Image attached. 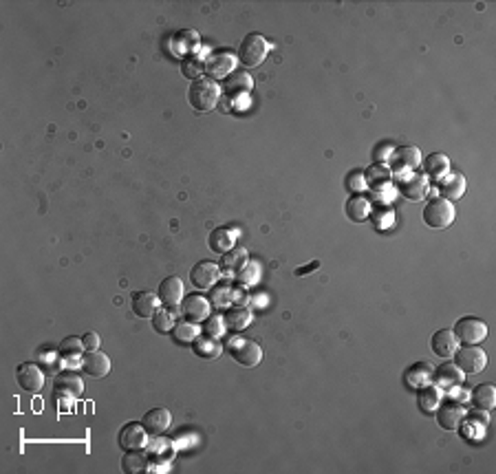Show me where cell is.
<instances>
[{"label": "cell", "instance_id": "33", "mask_svg": "<svg viewBox=\"0 0 496 474\" xmlns=\"http://www.w3.org/2000/svg\"><path fill=\"white\" fill-rule=\"evenodd\" d=\"M175 49H177V53H186V58H188V55H195L197 49H199V33L190 31V29L177 33V36H175Z\"/></svg>", "mask_w": 496, "mask_h": 474}, {"label": "cell", "instance_id": "27", "mask_svg": "<svg viewBox=\"0 0 496 474\" xmlns=\"http://www.w3.org/2000/svg\"><path fill=\"white\" fill-rule=\"evenodd\" d=\"M223 320H225V324L230 326V329L243 331V329H247V326L252 324V311L247 307H241V304H234V307H230L228 311H225Z\"/></svg>", "mask_w": 496, "mask_h": 474}, {"label": "cell", "instance_id": "44", "mask_svg": "<svg viewBox=\"0 0 496 474\" xmlns=\"http://www.w3.org/2000/svg\"><path fill=\"white\" fill-rule=\"evenodd\" d=\"M377 219H379V223H377L379 228H386V225H393V210H386L384 214H379Z\"/></svg>", "mask_w": 496, "mask_h": 474}, {"label": "cell", "instance_id": "8", "mask_svg": "<svg viewBox=\"0 0 496 474\" xmlns=\"http://www.w3.org/2000/svg\"><path fill=\"white\" fill-rule=\"evenodd\" d=\"M84 393V382L82 377L73 373V371H64L58 377H55L53 384V395L60 399H77Z\"/></svg>", "mask_w": 496, "mask_h": 474}, {"label": "cell", "instance_id": "26", "mask_svg": "<svg viewBox=\"0 0 496 474\" xmlns=\"http://www.w3.org/2000/svg\"><path fill=\"white\" fill-rule=\"evenodd\" d=\"M247 265V250L245 247H234L228 254H223V261H221V274L225 276H232L236 272H241V269Z\"/></svg>", "mask_w": 496, "mask_h": 474}, {"label": "cell", "instance_id": "14", "mask_svg": "<svg viewBox=\"0 0 496 474\" xmlns=\"http://www.w3.org/2000/svg\"><path fill=\"white\" fill-rule=\"evenodd\" d=\"M80 364L84 368V373L95 379H101L110 373V357L101 351H86L80 359Z\"/></svg>", "mask_w": 496, "mask_h": 474}, {"label": "cell", "instance_id": "12", "mask_svg": "<svg viewBox=\"0 0 496 474\" xmlns=\"http://www.w3.org/2000/svg\"><path fill=\"white\" fill-rule=\"evenodd\" d=\"M16 379L20 384V388H25L27 393H40L44 386V368H40L33 362L20 364L16 371Z\"/></svg>", "mask_w": 496, "mask_h": 474}, {"label": "cell", "instance_id": "5", "mask_svg": "<svg viewBox=\"0 0 496 474\" xmlns=\"http://www.w3.org/2000/svg\"><path fill=\"white\" fill-rule=\"evenodd\" d=\"M455 364L464 371V373H481L488 366V355L479 344H464L455 351Z\"/></svg>", "mask_w": 496, "mask_h": 474}, {"label": "cell", "instance_id": "32", "mask_svg": "<svg viewBox=\"0 0 496 474\" xmlns=\"http://www.w3.org/2000/svg\"><path fill=\"white\" fill-rule=\"evenodd\" d=\"M148 468V457H146L141 450H128L126 455L121 457V470L128 474H139Z\"/></svg>", "mask_w": 496, "mask_h": 474}, {"label": "cell", "instance_id": "2", "mask_svg": "<svg viewBox=\"0 0 496 474\" xmlns=\"http://www.w3.org/2000/svg\"><path fill=\"white\" fill-rule=\"evenodd\" d=\"M455 217H457L455 203L444 199V197L428 201L426 208H424V223L428 225V228H435V230L450 228L453 221H455Z\"/></svg>", "mask_w": 496, "mask_h": 474}, {"label": "cell", "instance_id": "3", "mask_svg": "<svg viewBox=\"0 0 496 474\" xmlns=\"http://www.w3.org/2000/svg\"><path fill=\"white\" fill-rule=\"evenodd\" d=\"M269 53V42L261 36V33H250L239 47V62L247 69H256L267 60Z\"/></svg>", "mask_w": 496, "mask_h": 474}, {"label": "cell", "instance_id": "36", "mask_svg": "<svg viewBox=\"0 0 496 474\" xmlns=\"http://www.w3.org/2000/svg\"><path fill=\"white\" fill-rule=\"evenodd\" d=\"M232 66H234V58L230 53H217V55H212V58L206 62V71L219 77V75L230 73Z\"/></svg>", "mask_w": 496, "mask_h": 474}, {"label": "cell", "instance_id": "21", "mask_svg": "<svg viewBox=\"0 0 496 474\" xmlns=\"http://www.w3.org/2000/svg\"><path fill=\"white\" fill-rule=\"evenodd\" d=\"M208 245L212 252L217 254H228L230 250L236 247V232L230 230V228H217L210 232V239H208Z\"/></svg>", "mask_w": 496, "mask_h": 474}, {"label": "cell", "instance_id": "1", "mask_svg": "<svg viewBox=\"0 0 496 474\" xmlns=\"http://www.w3.org/2000/svg\"><path fill=\"white\" fill-rule=\"evenodd\" d=\"M221 97V86L212 80V77H199L188 88V101L190 106L199 112H210L219 104Z\"/></svg>", "mask_w": 496, "mask_h": 474}, {"label": "cell", "instance_id": "19", "mask_svg": "<svg viewBox=\"0 0 496 474\" xmlns=\"http://www.w3.org/2000/svg\"><path fill=\"white\" fill-rule=\"evenodd\" d=\"M181 311H183V315L190 322H201V320H206L210 315V302L203 296H197V293H192V296L183 298Z\"/></svg>", "mask_w": 496, "mask_h": 474}, {"label": "cell", "instance_id": "13", "mask_svg": "<svg viewBox=\"0 0 496 474\" xmlns=\"http://www.w3.org/2000/svg\"><path fill=\"white\" fill-rule=\"evenodd\" d=\"M466 417L468 413L464 408V404L459 402H448L437 408V422L442 428H446V431H457V428L464 424Z\"/></svg>", "mask_w": 496, "mask_h": 474}, {"label": "cell", "instance_id": "9", "mask_svg": "<svg viewBox=\"0 0 496 474\" xmlns=\"http://www.w3.org/2000/svg\"><path fill=\"white\" fill-rule=\"evenodd\" d=\"M219 278H221V267L212 261H199L190 269V283L197 289H212Z\"/></svg>", "mask_w": 496, "mask_h": 474}, {"label": "cell", "instance_id": "31", "mask_svg": "<svg viewBox=\"0 0 496 474\" xmlns=\"http://www.w3.org/2000/svg\"><path fill=\"white\" fill-rule=\"evenodd\" d=\"M370 214V201L362 195H353L346 201V217L351 221H364Z\"/></svg>", "mask_w": 496, "mask_h": 474}, {"label": "cell", "instance_id": "35", "mask_svg": "<svg viewBox=\"0 0 496 474\" xmlns=\"http://www.w3.org/2000/svg\"><path fill=\"white\" fill-rule=\"evenodd\" d=\"M58 351L62 355V359H69L71 362V359H82V353L86 351V348H84L82 337L71 335V337H64V340L60 342Z\"/></svg>", "mask_w": 496, "mask_h": 474}, {"label": "cell", "instance_id": "24", "mask_svg": "<svg viewBox=\"0 0 496 474\" xmlns=\"http://www.w3.org/2000/svg\"><path fill=\"white\" fill-rule=\"evenodd\" d=\"M433 373L435 368L428 362H417L406 371V382H408V386L413 388H424L428 384H433Z\"/></svg>", "mask_w": 496, "mask_h": 474}, {"label": "cell", "instance_id": "42", "mask_svg": "<svg viewBox=\"0 0 496 474\" xmlns=\"http://www.w3.org/2000/svg\"><path fill=\"white\" fill-rule=\"evenodd\" d=\"M82 342H84V348H86V351H97L99 344H101V340H99V333H95V331H88L86 335H82Z\"/></svg>", "mask_w": 496, "mask_h": 474}, {"label": "cell", "instance_id": "15", "mask_svg": "<svg viewBox=\"0 0 496 474\" xmlns=\"http://www.w3.org/2000/svg\"><path fill=\"white\" fill-rule=\"evenodd\" d=\"M159 300L166 304V307H170V309H177L179 304L183 302V283H181V278H177V276H168L161 280V285H159Z\"/></svg>", "mask_w": 496, "mask_h": 474}, {"label": "cell", "instance_id": "25", "mask_svg": "<svg viewBox=\"0 0 496 474\" xmlns=\"http://www.w3.org/2000/svg\"><path fill=\"white\" fill-rule=\"evenodd\" d=\"M192 351L203 359H217L223 353V344L214 335H199L192 342Z\"/></svg>", "mask_w": 496, "mask_h": 474}, {"label": "cell", "instance_id": "20", "mask_svg": "<svg viewBox=\"0 0 496 474\" xmlns=\"http://www.w3.org/2000/svg\"><path fill=\"white\" fill-rule=\"evenodd\" d=\"M430 346H433L435 355L448 359V357H453V355H455V351L459 348V342H457L455 333L450 331V329H439V331L433 335Z\"/></svg>", "mask_w": 496, "mask_h": 474}, {"label": "cell", "instance_id": "30", "mask_svg": "<svg viewBox=\"0 0 496 474\" xmlns=\"http://www.w3.org/2000/svg\"><path fill=\"white\" fill-rule=\"evenodd\" d=\"M419 393H417V402H419V408L424 413H435L439 408V402H442V393H439L437 386H433V384H428V386L424 388H417Z\"/></svg>", "mask_w": 496, "mask_h": 474}, {"label": "cell", "instance_id": "4", "mask_svg": "<svg viewBox=\"0 0 496 474\" xmlns=\"http://www.w3.org/2000/svg\"><path fill=\"white\" fill-rule=\"evenodd\" d=\"M453 333L461 344H481L488 337V324L475 315H466V318L457 320Z\"/></svg>", "mask_w": 496, "mask_h": 474}, {"label": "cell", "instance_id": "10", "mask_svg": "<svg viewBox=\"0 0 496 474\" xmlns=\"http://www.w3.org/2000/svg\"><path fill=\"white\" fill-rule=\"evenodd\" d=\"M148 431L139 422H130L119 431V446L123 450H143L148 446Z\"/></svg>", "mask_w": 496, "mask_h": 474}, {"label": "cell", "instance_id": "29", "mask_svg": "<svg viewBox=\"0 0 496 474\" xmlns=\"http://www.w3.org/2000/svg\"><path fill=\"white\" fill-rule=\"evenodd\" d=\"M364 179H366V186L373 188V190H379V188H386L393 179V170L384 164H373L364 172Z\"/></svg>", "mask_w": 496, "mask_h": 474}, {"label": "cell", "instance_id": "17", "mask_svg": "<svg viewBox=\"0 0 496 474\" xmlns=\"http://www.w3.org/2000/svg\"><path fill=\"white\" fill-rule=\"evenodd\" d=\"M141 424L146 426V431H148L150 435L161 437V435L168 431V428H170L172 415H170V411H168V408H152V411H148V413L143 415Z\"/></svg>", "mask_w": 496, "mask_h": 474}, {"label": "cell", "instance_id": "23", "mask_svg": "<svg viewBox=\"0 0 496 474\" xmlns=\"http://www.w3.org/2000/svg\"><path fill=\"white\" fill-rule=\"evenodd\" d=\"M424 168H426L424 175H426L428 179L442 181V179L450 172V159H448V155H444V152H433V155L426 157Z\"/></svg>", "mask_w": 496, "mask_h": 474}, {"label": "cell", "instance_id": "22", "mask_svg": "<svg viewBox=\"0 0 496 474\" xmlns=\"http://www.w3.org/2000/svg\"><path fill=\"white\" fill-rule=\"evenodd\" d=\"M439 190H442L444 199L457 201L464 197V192H466V177L459 172H448L442 181H439Z\"/></svg>", "mask_w": 496, "mask_h": 474}, {"label": "cell", "instance_id": "6", "mask_svg": "<svg viewBox=\"0 0 496 474\" xmlns=\"http://www.w3.org/2000/svg\"><path fill=\"white\" fill-rule=\"evenodd\" d=\"M230 353L241 366L254 368L261 364L263 359V348L254 340H245V337H232L230 340Z\"/></svg>", "mask_w": 496, "mask_h": 474}, {"label": "cell", "instance_id": "28", "mask_svg": "<svg viewBox=\"0 0 496 474\" xmlns=\"http://www.w3.org/2000/svg\"><path fill=\"white\" fill-rule=\"evenodd\" d=\"M470 399L479 411H492L496 406V388L492 384H479V386L470 393Z\"/></svg>", "mask_w": 496, "mask_h": 474}, {"label": "cell", "instance_id": "34", "mask_svg": "<svg viewBox=\"0 0 496 474\" xmlns=\"http://www.w3.org/2000/svg\"><path fill=\"white\" fill-rule=\"evenodd\" d=\"M172 337H175V342L179 344H192L197 337H199V326L197 322H175L172 326Z\"/></svg>", "mask_w": 496, "mask_h": 474}, {"label": "cell", "instance_id": "41", "mask_svg": "<svg viewBox=\"0 0 496 474\" xmlns=\"http://www.w3.org/2000/svg\"><path fill=\"white\" fill-rule=\"evenodd\" d=\"M223 322H225V320L221 318V315H214V318H210L208 324H206V333H208V335H214V337H219V335L223 333V326H221Z\"/></svg>", "mask_w": 496, "mask_h": 474}, {"label": "cell", "instance_id": "18", "mask_svg": "<svg viewBox=\"0 0 496 474\" xmlns=\"http://www.w3.org/2000/svg\"><path fill=\"white\" fill-rule=\"evenodd\" d=\"M130 307L137 318H152V315L159 311V296L150 291H137L132 296Z\"/></svg>", "mask_w": 496, "mask_h": 474}, {"label": "cell", "instance_id": "7", "mask_svg": "<svg viewBox=\"0 0 496 474\" xmlns=\"http://www.w3.org/2000/svg\"><path fill=\"white\" fill-rule=\"evenodd\" d=\"M390 170L404 175V172H413L417 166L421 164V152L417 146H401V148H395L390 155Z\"/></svg>", "mask_w": 496, "mask_h": 474}, {"label": "cell", "instance_id": "40", "mask_svg": "<svg viewBox=\"0 0 496 474\" xmlns=\"http://www.w3.org/2000/svg\"><path fill=\"white\" fill-rule=\"evenodd\" d=\"M152 326H155V331L157 333H166V331H172V326H175V318H172V313H168V311H157L152 315Z\"/></svg>", "mask_w": 496, "mask_h": 474}, {"label": "cell", "instance_id": "43", "mask_svg": "<svg viewBox=\"0 0 496 474\" xmlns=\"http://www.w3.org/2000/svg\"><path fill=\"white\" fill-rule=\"evenodd\" d=\"M348 188H351L353 192H359V190H364V188H368L366 186V179H364V175L362 172H353V175H348Z\"/></svg>", "mask_w": 496, "mask_h": 474}, {"label": "cell", "instance_id": "45", "mask_svg": "<svg viewBox=\"0 0 496 474\" xmlns=\"http://www.w3.org/2000/svg\"><path fill=\"white\" fill-rule=\"evenodd\" d=\"M318 267H320V263L313 261V263L307 265V267H298V269H296V276H307L309 272H313V269H318Z\"/></svg>", "mask_w": 496, "mask_h": 474}, {"label": "cell", "instance_id": "38", "mask_svg": "<svg viewBox=\"0 0 496 474\" xmlns=\"http://www.w3.org/2000/svg\"><path fill=\"white\" fill-rule=\"evenodd\" d=\"M203 71H206V62L199 60L197 55H188V58H183L181 62V73L186 77H190V80H199V77H203Z\"/></svg>", "mask_w": 496, "mask_h": 474}, {"label": "cell", "instance_id": "39", "mask_svg": "<svg viewBox=\"0 0 496 474\" xmlns=\"http://www.w3.org/2000/svg\"><path fill=\"white\" fill-rule=\"evenodd\" d=\"M38 357H40V362L44 364V371H49V373H55V371L60 368L62 355H60V351H55V348H40Z\"/></svg>", "mask_w": 496, "mask_h": 474}, {"label": "cell", "instance_id": "16", "mask_svg": "<svg viewBox=\"0 0 496 474\" xmlns=\"http://www.w3.org/2000/svg\"><path fill=\"white\" fill-rule=\"evenodd\" d=\"M464 379H466V373L455 362L439 364L433 373V382H437V386H442V388L459 386V384H464Z\"/></svg>", "mask_w": 496, "mask_h": 474}, {"label": "cell", "instance_id": "37", "mask_svg": "<svg viewBox=\"0 0 496 474\" xmlns=\"http://www.w3.org/2000/svg\"><path fill=\"white\" fill-rule=\"evenodd\" d=\"M252 77L247 75V73H232L228 80H225L223 88L228 93H247V91H252Z\"/></svg>", "mask_w": 496, "mask_h": 474}, {"label": "cell", "instance_id": "11", "mask_svg": "<svg viewBox=\"0 0 496 474\" xmlns=\"http://www.w3.org/2000/svg\"><path fill=\"white\" fill-rule=\"evenodd\" d=\"M399 192L410 201H421L426 199V195L430 192V181L424 172H413L410 177H401L399 181Z\"/></svg>", "mask_w": 496, "mask_h": 474}]
</instances>
